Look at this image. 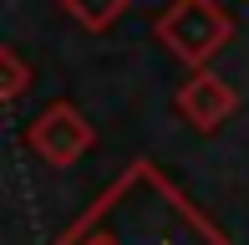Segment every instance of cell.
I'll return each mask as SVG.
<instances>
[{"label": "cell", "mask_w": 249, "mask_h": 245, "mask_svg": "<svg viewBox=\"0 0 249 245\" xmlns=\"http://www.w3.org/2000/svg\"><path fill=\"white\" fill-rule=\"evenodd\" d=\"M26 148L36 153L41 163H51V169H71V163H82L87 153L97 148V128H92V118L76 102L61 97V102L41 107V113L26 122Z\"/></svg>", "instance_id": "obj_2"}, {"label": "cell", "mask_w": 249, "mask_h": 245, "mask_svg": "<svg viewBox=\"0 0 249 245\" xmlns=\"http://www.w3.org/2000/svg\"><path fill=\"white\" fill-rule=\"evenodd\" d=\"M173 107H178V118H183L188 128H198V133H219L224 122L234 118V107H239V92H234V87L224 82L219 72H188V82L178 87Z\"/></svg>", "instance_id": "obj_3"}, {"label": "cell", "mask_w": 249, "mask_h": 245, "mask_svg": "<svg viewBox=\"0 0 249 245\" xmlns=\"http://www.w3.org/2000/svg\"><path fill=\"white\" fill-rule=\"evenodd\" d=\"M82 245H117L112 235H92V240H82Z\"/></svg>", "instance_id": "obj_6"}, {"label": "cell", "mask_w": 249, "mask_h": 245, "mask_svg": "<svg viewBox=\"0 0 249 245\" xmlns=\"http://www.w3.org/2000/svg\"><path fill=\"white\" fill-rule=\"evenodd\" d=\"M82 31H112L122 16L132 10V0H56Z\"/></svg>", "instance_id": "obj_4"}, {"label": "cell", "mask_w": 249, "mask_h": 245, "mask_svg": "<svg viewBox=\"0 0 249 245\" xmlns=\"http://www.w3.org/2000/svg\"><path fill=\"white\" fill-rule=\"evenodd\" d=\"M153 36L173 51L188 72H209V61L229 46L234 20L219 0H173L163 16L153 20Z\"/></svg>", "instance_id": "obj_1"}, {"label": "cell", "mask_w": 249, "mask_h": 245, "mask_svg": "<svg viewBox=\"0 0 249 245\" xmlns=\"http://www.w3.org/2000/svg\"><path fill=\"white\" fill-rule=\"evenodd\" d=\"M31 82H36L31 61L20 57L16 41H5V46H0V102H20V97L31 92Z\"/></svg>", "instance_id": "obj_5"}]
</instances>
